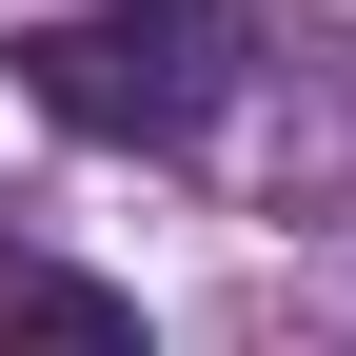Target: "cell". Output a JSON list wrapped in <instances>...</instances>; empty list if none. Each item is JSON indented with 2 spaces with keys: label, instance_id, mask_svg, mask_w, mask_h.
Returning a JSON list of instances; mask_svg holds the SVG:
<instances>
[{
  "label": "cell",
  "instance_id": "cell-1",
  "mask_svg": "<svg viewBox=\"0 0 356 356\" xmlns=\"http://www.w3.org/2000/svg\"><path fill=\"white\" fill-rule=\"evenodd\" d=\"M0 60H20V99L60 139H198L238 99V0H79V20L0 40Z\"/></svg>",
  "mask_w": 356,
  "mask_h": 356
},
{
  "label": "cell",
  "instance_id": "cell-2",
  "mask_svg": "<svg viewBox=\"0 0 356 356\" xmlns=\"http://www.w3.org/2000/svg\"><path fill=\"white\" fill-rule=\"evenodd\" d=\"M0 356H159V337H139V297H119V277L0 238Z\"/></svg>",
  "mask_w": 356,
  "mask_h": 356
}]
</instances>
